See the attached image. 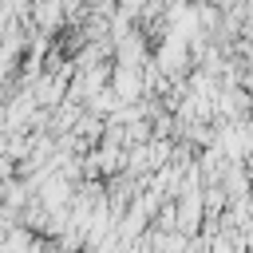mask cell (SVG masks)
<instances>
[{"label":"cell","mask_w":253,"mask_h":253,"mask_svg":"<svg viewBox=\"0 0 253 253\" xmlns=\"http://www.w3.org/2000/svg\"><path fill=\"white\" fill-rule=\"evenodd\" d=\"M115 4H119V12H123L126 20H134V24L146 16V0H115Z\"/></svg>","instance_id":"4"},{"label":"cell","mask_w":253,"mask_h":253,"mask_svg":"<svg viewBox=\"0 0 253 253\" xmlns=\"http://www.w3.org/2000/svg\"><path fill=\"white\" fill-rule=\"evenodd\" d=\"M150 59H154V51H150V40H146L142 28H134L126 40L115 43V63L119 67H146Z\"/></svg>","instance_id":"2"},{"label":"cell","mask_w":253,"mask_h":253,"mask_svg":"<svg viewBox=\"0 0 253 253\" xmlns=\"http://www.w3.org/2000/svg\"><path fill=\"white\" fill-rule=\"evenodd\" d=\"M40 36H55L63 24H67V8H63V0H36L32 4V20H28Z\"/></svg>","instance_id":"3"},{"label":"cell","mask_w":253,"mask_h":253,"mask_svg":"<svg viewBox=\"0 0 253 253\" xmlns=\"http://www.w3.org/2000/svg\"><path fill=\"white\" fill-rule=\"evenodd\" d=\"M111 91L119 95V103H142L146 99V67L111 63Z\"/></svg>","instance_id":"1"}]
</instances>
